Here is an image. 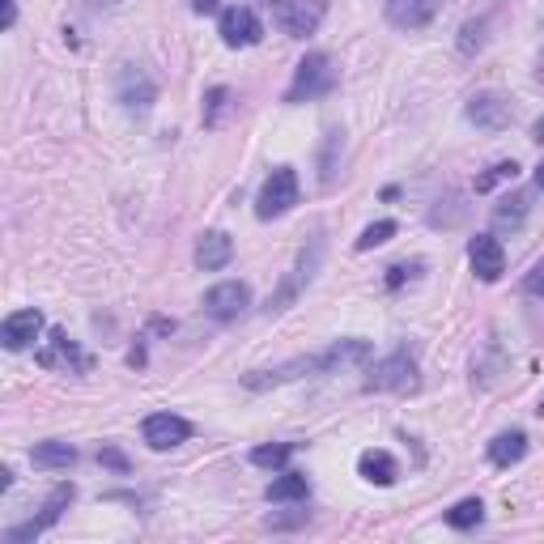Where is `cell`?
Instances as JSON below:
<instances>
[{"mask_svg":"<svg viewBox=\"0 0 544 544\" xmlns=\"http://www.w3.org/2000/svg\"><path fill=\"white\" fill-rule=\"evenodd\" d=\"M340 81V68L328 51H311V56H302L298 68H294V81H289L285 90V102L289 107H298V102H315L323 94H332Z\"/></svg>","mask_w":544,"mask_h":544,"instance_id":"6da1fadb","label":"cell"},{"mask_svg":"<svg viewBox=\"0 0 544 544\" xmlns=\"http://www.w3.org/2000/svg\"><path fill=\"white\" fill-rule=\"evenodd\" d=\"M294 204H298V175H294V166H277V170H272V175L264 179V187H260V200H255V217L272 221V217L289 213Z\"/></svg>","mask_w":544,"mask_h":544,"instance_id":"7a4b0ae2","label":"cell"},{"mask_svg":"<svg viewBox=\"0 0 544 544\" xmlns=\"http://www.w3.org/2000/svg\"><path fill=\"white\" fill-rule=\"evenodd\" d=\"M73 498H77L73 481L56 485V489H51V498L43 502V510H39V515H34L30 523H17V527H9V532H5V540H9V544H22V540H34V536H43L51 523H60V515H64L68 506H73Z\"/></svg>","mask_w":544,"mask_h":544,"instance_id":"3957f363","label":"cell"},{"mask_svg":"<svg viewBox=\"0 0 544 544\" xmlns=\"http://www.w3.org/2000/svg\"><path fill=\"white\" fill-rule=\"evenodd\" d=\"M39 366L47 370H68V374H85L94 366V357L90 353H81L77 340H68L64 328H51L47 332V345L39 349Z\"/></svg>","mask_w":544,"mask_h":544,"instance_id":"277c9868","label":"cell"},{"mask_svg":"<svg viewBox=\"0 0 544 544\" xmlns=\"http://www.w3.org/2000/svg\"><path fill=\"white\" fill-rule=\"evenodd\" d=\"M417 387V362L408 353H391L383 362H374L366 391H413Z\"/></svg>","mask_w":544,"mask_h":544,"instance_id":"5b68a950","label":"cell"},{"mask_svg":"<svg viewBox=\"0 0 544 544\" xmlns=\"http://www.w3.org/2000/svg\"><path fill=\"white\" fill-rule=\"evenodd\" d=\"M323 13H328V0H281L277 5V22L289 39H306V34H315Z\"/></svg>","mask_w":544,"mask_h":544,"instance_id":"8992f818","label":"cell"},{"mask_svg":"<svg viewBox=\"0 0 544 544\" xmlns=\"http://www.w3.org/2000/svg\"><path fill=\"white\" fill-rule=\"evenodd\" d=\"M200 306H204V315H209V319L230 323V319H238L251 306V289L243 281H221V285H213L209 294H204Z\"/></svg>","mask_w":544,"mask_h":544,"instance_id":"52a82bcc","label":"cell"},{"mask_svg":"<svg viewBox=\"0 0 544 544\" xmlns=\"http://www.w3.org/2000/svg\"><path fill=\"white\" fill-rule=\"evenodd\" d=\"M464 115H468V124H476V128L502 132V128H510V119H515V102H510L506 94H472Z\"/></svg>","mask_w":544,"mask_h":544,"instance_id":"ba28073f","label":"cell"},{"mask_svg":"<svg viewBox=\"0 0 544 544\" xmlns=\"http://www.w3.org/2000/svg\"><path fill=\"white\" fill-rule=\"evenodd\" d=\"M217 30H221V43H226V47H255L264 39L260 17H255V9H247V5H234V9L221 13Z\"/></svg>","mask_w":544,"mask_h":544,"instance_id":"9c48e42d","label":"cell"},{"mask_svg":"<svg viewBox=\"0 0 544 544\" xmlns=\"http://www.w3.org/2000/svg\"><path fill=\"white\" fill-rule=\"evenodd\" d=\"M141 434H145V442L153 451H175V447H183V442L192 438V421H183L175 413H153V417H145Z\"/></svg>","mask_w":544,"mask_h":544,"instance_id":"30bf717a","label":"cell"},{"mask_svg":"<svg viewBox=\"0 0 544 544\" xmlns=\"http://www.w3.org/2000/svg\"><path fill=\"white\" fill-rule=\"evenodd\" d=\"M370 340L362 336H349V340H336L319 353V374H340V370H362L370 362Z\"/></svg>","mask_w":544,"mask_h":544,"instance_id":"8fae6325","label":"cell"},{"mask_svg":"<svg viewBox=\"0 0 544 544\" xmlns=\"http://www.w3.org/2000/svg\"><path fill=\"white\" fill-rule=\"evenodd\" d=\"M468 264H472V272L485 285H493L506 272V251H502V243L493 234H476L468 243Z\"/></svg>","mask_w":544,"mask_h":544,"instance_id":"7c38bea8","label":"cell"},{"mask_svg":"<svg viewBox=\"0 0 544 544\" xmlns=\"http://www.w3.org/2000/svg\"><path fill=\"white\" fill-rule=\"evenodd\" d=\"M438 9H442V0H387V22L400 30H421L434 22Z\"/></svg>","mask_w":544,"mask_h":544,"instance_id":"4fadbf2b","label":"cell"},{"mask_svg":"<svg viewBox=\"0 0 544 544\" xmlns=\"http://www.w3.org/2000/svg\"><path fill=\"white\" fill-rule=\"evenodd\" d=\"M43 332V311L39 306H26V311H13L9 319H5V328H0V340H5V349H26L34 336Z\"/></svg>","mask_w":544,"mask_h":544,"instance_id":"5bb4252c","label":"cell"},{"mask_svg":"<svg viewBox=\"0 0 544 544\" xmlns=\"http://www.w3.org/2000/svg\"><path fill=\"white\" fill-rule=\"evenodd\" d=\"M234 260V238L226 230H209V234H200V243H196V264L204 272H217V268H226Z\"/></svg>","mask_w":544,"mask_h":544,"instance_id":"9a60e30c","label":"cell"},{"mask_svg":"<svg viewBox=\"0 0 544 544\" xmlns=\"http://www.w3.org/2000/svg\"><path fill=\"white\" fill-rule=\"evenodd\" d=\"M527 213H532V196L527 192H506L498 204H493V230H519Z\"/></svg>","mask_w":544,"mask_h":544,"instance_id":"2e32d148","label":"cell"},{"mask_svg":"<svg viewBox=\"0 0 544 544\" xmlns=\"http://www.w3.org/2000/svg\"><path fill=\"white\" fill-rule=\"evenodd\" d=\"M357 472H362L366 476V481L370 485H396V476H400V464H396V459H391L387 451H362V455H357Z\"/></svg>","mask_w":544,"mask_h":544,"instance_id":"e0dca14e","label":"cell"},{"mask_svg":"<svg viewBox=\"0 0 544 544\" xmlns=\"http://www.w3.org/2000/svg\"><path fill=\"white\" fill-rule=\"evenodd\" d=\"M153 81L141 73V68H128L124 73V81H119V98H124V107L128 111H136V115H145L149 111V102H153Z\"/></svg>","mask_w":544,"mask_h":544,"instance_id":"ac0fdd59","label":"cell"},{"mask_svg":"<svg viewBox=\"0 0 544 544\" xmlns=\"http://www.w3.org/2000/svg\"><path fill=\"white\" fill-rule=\"evenodd\" d=\"M30 464L34 468H73L77 464V447H68V442H56V438H51V442H39V447H34L30 451Z\"/></svg>","mask_w":544,"mask_h":544,"instance_id":"d6986e66","label":"cell"},{"mask_svg":"<svg viewBox=\"0 0 544 544\" xmlns=\"http://www.w3.org/2000/svg\"><path fill=\"white\" fill-rule=\"evenodd\" d=\"M527 455V434L523 430H510V434H498L489 442V459L498 468H510V464H519V459Z\"/></svg>","mask_w":544,"mask_h":544,"instance_id":"ffe728a7","label":"cell"},{"mask_svg":"<svg viewBox=\"0 0 544 544\" xmlns=\"http://www.w3.org/2000/svg\"><path fill=\"white\" fill-rule=\"evenodd\" d=\"M306 493H311V481H306V472H281L277 481L264 489L268 502H302Z\"/></svg>","mask_w":544,"mask_h":544,"instance_id":"44dd1931","label":"cell"},{"mask_svg":"<svg viewBox=\"0 0 544 544\" xmlns=\"http://www.w3.org/2000/svg\"><path fill=\"white\" fill-rule=\"evenodd\" d=\"M289 455H294V442H264V447H255L251 451V464L255 468H268V472H277L289 464Z\"/></svg>","mask_w":544,"mask_h":544,"instance_id":"7402d4cb","label":"cell"},{"mask_svg":"<svg viewBox=\"0 0 544 544\" xmlns=\"http://www.w3.org/2000/svg\"><path fill=\"white\" fill-rule=\"evenodd\" d=\"M485 519V502L481 498H464V502H455L447 510V523L455 527V532H468V527H476Z\"/></svg>","mask_w":544,"mask_h":544,"instance_id":"603a6c76","label":"cell"},{"mask_svg":"<svg viewBox=\"0 0 544 544\" xmlns=\"http://www.w3.org/2000/svg\"><path fill=\"white\" fill-rule=\"evenodd\" d=\"M230 102H234V94L226 90V85H213V90L204 94V124L217 128V124H221V115L230 111Z\"/></svg>","mask_w":544,"mask_h":544,"instance_id":"cb8c5ba5","label":"cell"},{"mask_svg":"<svg viewBox=\"0 0 544 544\" xmlns=\"http://www.w3.org/2000/svg\"><path fill=\"white\" fill-rule=\"evenodd\" d=\"M519 179V162H498V166H489L485 175H476V192H493L498 183H515Z\"/></svg>","mask_w":544,"mask_h":544,"instance_id":"d4e9b609","label":"cell"},{"mask_svg":"<svg viewBox=\"0 0 544 544\" xmlns=\"http://www.w3.org/2000/svg\"><path fill=\"white\" fill-rule=\"evenodd\" d=\"M387 238H396V221H374V226H366L362 234H357V251H374V247H383Z\"/></svg>","mask_w":544,"mask_h":544,"instance_id":"484cf974","label":"cell"},{"mask_svg":"<svg viewBox=\"0 0 544 544\" xmlns=\"http://www.w3.org/2000/svg\"><path fill=\"white\" fill-rule=\"evenodd\" d=\"M481 47H485V17H472V22H464V30H459V51L476 56Z\"/></svg>","mask_w":544,"mask_h":544,"instance_id":"4316f807","label":"cell"},{"mask_svg":"<svg viewBox=\"0 0 544 544\" xmlns=\"http://www.w3.org/2000/svg\"><path fill=\"white\" fill-rule=\"evenodd\" d=\"M98 464H102V468H111V472H119V476H128V468H132V464H128V455L119 451V447H102V451H98Z\"/></svg>","mask_w":544,"mask_h":544,"instance_id":"83f0119b","label":"cell"},{"mask_svg":"<svg viewBox=\"0 0 544 544\" xmlns=\"http://www.w3.org/2000/svg\"><path fill=\"white\" fill-rule=\"evenodd\" d=\"M523 289H527V294H532V298H544V260H540V264H536V268L523 277Z\"/></svg>","mask_w":544,"mask_h":544,"instance_id":"f1b7e54d","label":"cell"},{"mask_svg":"<svg viewBox=\"0 0 544 544\" xmlns=\"http://www.w3.org/2000/svg\"><path fill=\"white\" fill-rule=\"evenodd\" d=\"M413 272H417V264L413 268H408V264H396V268H387V289H400L408 277H413Z\"/></svg>","mask_w":544,"mask_h":544,"instance_id":"f546056e","label":"cell"},{"mask_svg":"<svg viewBox=\"0 0 544 544\" xmlns=\"http://www.w3.org/2000/svg\"><path fill=\"white\" fill-rule=\"evenodd\" d=\"M13 22H17V5H13V0H0V26L9 30Z\"/></svg>","mask_w":544,"mask_h":544,"instance_id":"4dcf8cb0","label":"cell"},{"mask_svg":"<svg viewBox=\"0 0 544 544\" xmlns=\"http://www.w3.org/2000/svg\"><path fill=\"white\" fill-rule=\"evenodd\" d=\"M196 13H217V0H192Z\"/></svg>","mask_w":544,"mask_h":544,"instance_id":"1f68e13d","label":"cell"},{"mask_svg":"<svg viewBox=\"0 0 544 544\" xmlns=\"http://www.w3.org/2000/svg\"><path fill=\"white\" fill-rule=\"evenodd\" d=\"M532 141H540V145H544V115H540L536 124H532Z\"/></svg>","mask_w":544,"mask_h":544,"instance_id":"d6a6232c","label":"cell"},{"mask_svg":"<svg viewBox=\"0 0 544 544\" xmlns=\"http://www.w3.org/2000/svg\"><path fill=\"white\" fill-rule=\"evenodd\" d=\"M536 187H540V192H544V162L536 166Z\"/></svg>","mask_w":544,"mask_h":544,"instance_id":"836d02e7","label":"cell"},{"mask_svg":"<svg viewBox=\"0 0 544 544\" xmlns=\"http://www.w3.org/2000/svg\"><path fill=\"white\" fill-rule=\"evenodd\" d=\"M255 5H268V9H272V0H255Z\"/></svg>","mask_w":544,"mask_h":544,"instance_id":"e575fe53","label":"cell"},{"mask_svg":"<svg viewBox=\"0 0 544 544\" xmlns=\"http://www.w3.org/2000/svg\"><path fill=\"white\" fill-rule=\"evenodd\" d=\"M536 413H540V417H544V400H540V408H536Z\"/></svg>","mask_w":544,"mask_h":544,"instance_id":"d590c367","label":"cell"}]
</instances>
